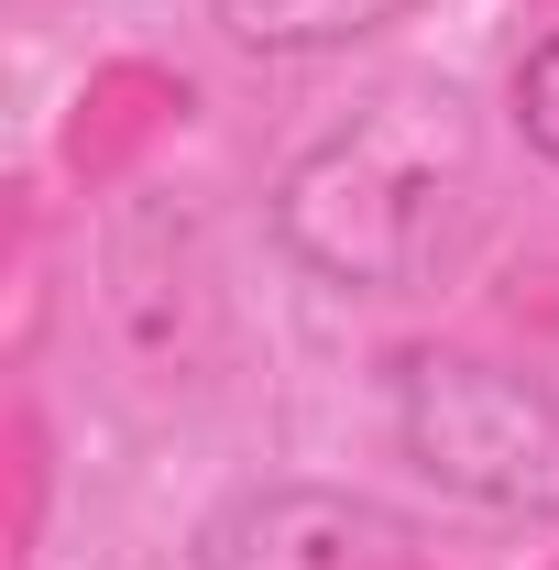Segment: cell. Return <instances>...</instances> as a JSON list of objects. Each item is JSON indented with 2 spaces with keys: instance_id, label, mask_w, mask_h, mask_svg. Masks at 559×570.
I'll list each match as a JSON object with an SVG mask.
<instances>
[{
  "instance_id": "7a4b0ae2",
  "label": "cell",
  "mask_w": 559,
  "mask_h": 570,
  "mask_svg": "<svg viewBox=\"0 0 559 570\" xmlns=\"http://www.w3.org/2000/svg\"><path fill=\"white\" fill-rule=\"evenodd\" d=\"M395 450L450 504L559 515V395L483 362V352H406V373H395Z\"/></svg>"
},
{
  "instance_id": "5b68a950",
  "label": "cell",
  "mask_w": 559,
  "mask_h": 570,
  "mask_svg": "<svg viewBox=\"0 0 559 570\" xmlns=\"http://www.w3.org/2000/svg\"><path fill=\"white\" fill-rule=\"evenodd\" d=\"M516 132H527V154L559 165V33H538L516 56Z\"/></svg>"
},
{
  "instance_id": "6da1fadb",
  "label": "cell",
  "mask_w": 559,
  "mask_h": 570,
  "mask_svg": "<svg viewBox=\"0 0 559 570\" xmlns=\"http://www.w3.org/2000/svg\"><path fill=\"white\" fill-rule=\"evenodd\" d=\"M483 187V142L450 88H384L307 142L264 198V230L296 275L341 296H406L439 275Z\"/></svg>"
},
{
  "instance_id": "277c9868",
  "label": "cell",
  "mask_w": 559,
  "mask_h": 570,
  "mask_svg": "<svg viewBox=\"0 0 559 570\" xmlns=\"http://www.w3.org/2000/svg\"><path fill=\"white\" fill-rule=\"evenodd\" d=\"M406 11L418 0H209V22L242 56H341V45L406 22Z\"/></svg>"
},
{
  "instance_id": "3957f363",
  "label": "cell",
  "mask_w": 559,
  "mask_h": 570,
  "mask_svg": "<svg viewBox=\"0 0 559 570\" xmlns=\"http://www.w3.org/2000/svg\"><path fill=\"white\" fill-rule=\"evenodd\" d=\"M418 527L351 483H242L198 515L187 570H406Z\"/></svg>"
}]
</instances>
